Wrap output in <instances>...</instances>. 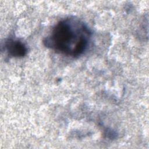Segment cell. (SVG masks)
<instances>
[{"instance_id":"6da1fadb","label":"cell","mask_w":149,"mask_h":149,"mask_svg":"<svg viewBox=\"0 0 149 149\" xmlns=\"http://www.w3.org/2000/svg\"><path fill=\"white\" fill-rule=\"evenodd\" d=\"M91 35L84 22L74 17H69L56 24L43 43L56 52L76 58L87 50Z\"/></svg>"},{"instance_id":"7a4b0ae2","label":"cell","mask_w":149,"mask_h":149,"mask_svg":"<svg viewBox=\"0 0 149 149\" xmlns=\"http://www.w3.org/2000/svg\"><path fill=\"white\" fill-rule=\"evenodd\" d=\"M5 49L9 56L15 58L23 57L27 52V47L19 40L8 39L5 42Z\"/></svg>"}]
</instances>
